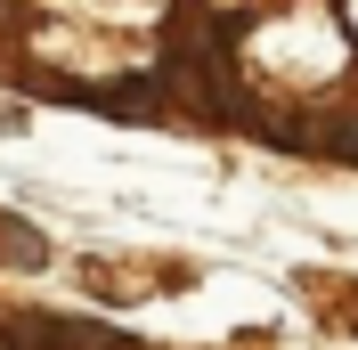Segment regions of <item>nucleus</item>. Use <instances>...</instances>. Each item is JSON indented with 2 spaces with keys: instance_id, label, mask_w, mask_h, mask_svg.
<instances>
[{
  "instance_id": "obj_1",
  "label": "nucleus",
  "mask_w": 358,
  "mask_h": 350,
  "mask_svg": "<svg viewBox=\"0 0 358 350\" xmlns=\"http://www.w3.org/2000/svg\"><path fill=\"white\" fill-rule=\"evenodd\" d=\"M41 253H49V244L33 237V228H24V237H17V220H0V261H24V269H33V261H41Z\"/></svg>"
},
{
  "instance_id": "obj_2",
  "label": "nucleus",
  "mask_w": 358,
  "mask_h": 350,
  "mask_svg": "<svg viewBox=\"0 0 358 350\" xmlns=\"http://www.w3.org/2000/svg\"><path fill=\"white\" fill-rule=\"evenodd\" d=\"M0 350H17V342H8V334H0Z\"/></svg>"
}]
</instances>
